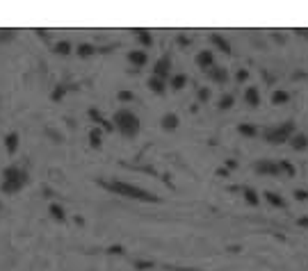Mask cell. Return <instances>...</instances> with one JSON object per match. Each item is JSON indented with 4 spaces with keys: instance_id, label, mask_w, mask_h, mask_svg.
Returning a JSON list of instances; mask_svg holds the SVG:
<instances>
[{
    "instance_id": "cell-1",
    "label": "cell",
    "mask_w": 308,
    "mask_h": 271,
    "mask_svg": "<svg viewBox=\"0 0 308 271\" xmlns=\"http://www.w3.org/2000/svg\"><path fill=\"white\" fill-rule=\"evenodd\" d=\"M108 191H114L119 196H126V198H133V201H142V203H160L155 194L151 191L142 189V187H135V184H128V182H121V180H114V182H101Z\"/></svg>"
},
{
    "instance_id": "cell-2",
    "label": "cell",
    "mask_w": 308,
    "mask_h": 271,
    "mask_svg": "<svg viewBox=\"0 0 308 271\" xmlns=\"http://www.w3.org/2000/svg\"><path fill=\"white\" fill-rule=\"evenodd\" d=\"M27 184V174L23 171L21 167H7L2 171V194L11 196V194H18Z\"/></svg>"
},
{
    "instance_id": "cell-3",
    "label": "cell",
    "mask_w": 308,
    "mask_h": 271,
    "mask_svg": "<svg viewBox=\"0 0 308 271\" xmlns=\"http://www.w3.org/2000/svg\"><path fill=\"white\" fill-rule=\"evenodd\" d=\"M114 128L121 132L124 137H137L140 135V119H137V114H133L130 109H117L114 112Z\"/></svg>"
},
{
    "instance_id": "cell-4",
    "label": "cell",
    "mask_w": 308,
    "mask_h": 271,
    "mask_svg": "<svg viewBox=\"0 0 308 271\" xmlns=\"http://www.w3.org/2000/svg\"><path fill=\"white\" fill-rule=\"evenodd\" d=\"M292 132H295V123H292V121H286V123L276 125V128H267L265 139L270 141V144H274V146H279L283 141H290Z\"/></svg>"
},
{
    "instance_id": "cell-5",
    "label": "cell",
    "mask_w": 308,
    "mask_h": 271,
    "mask_svg": "<svg viewBox=\"0 0 308 271\" xmlns=\"http://www.w3.org/2000/svg\"><path fill=\"white\" fill-rule=\"evenodd\" d=\"M169 73H171V57H169V55H162V57L155 62V66H153V76L160 78V80H167Z\"/></svg>"
},
{
    "instance_id": "cell-6",
    "label": "cell",
    "mask_w": 308,
    "mask_h": 271,
    "mask_svg": "<svg viewBox=\"0 0 308 271\" xmlns=\"http://www.w3.org/2000/svg\"><path fill=\"white\" fill-rule=\"evenodd\" d=\"M256 174H265V176H279L281 174V169H279V164L270 162V160H258V162L254 164Z\"/></svg>"
},
{
    "instance_id": "cell-7",
    "label": "cell",
    "mask_w": 308,
    "mask_h": 271,
    "mask_svg": "<svg viewBox=\"0 0 308 271\" xmlns=\"http://www.w3.org/2000/svg\"><path fill=\"white\" fill-rule=\"evenodd\" d=\"M196 64L205 71L212 69V66H215V53H212V50H201V53L196 55Z\"/></svg>"
},
{
    "instance_id": "cell-8",
    "label": "cell",
    "mask_w": 308,
    "mask_h": 271,
    "mask_svg": "<svg viewBox=\"0 0 308 271\" xmlns=\"http://www.w3.org/2000/svg\"><path fill=\"white\" fill-rule=\"evenodd\" d=\"M208 76L212 78L215 82H219V85H226L228 82V71L224 69V66H212V69H208Z\"/></svg>"
},
{
    "instance_id": "cell-9",
    "label": "cell",
    "mask_w": 308,
    "mask_h": 271,
    "mask_svg": "<svg viewBox=\"0 0 308 271\" xmlns=\"http://www.w3.org/2000/svg\"><path fill=\"white\" fill-rule=\"evenodd\" d=\"M244 103L249 105V107H258L260 105V93L256 87H247V91H244Z\"/></svg>"
},
{
    "instance_id": "cell-10",
    "label": "cell",
    "mask_w": 308,
    "mask_h": 271,
    "mask_svg": "<svg viewBox=\"0 0 308 271\" xmlns=\"http://www.w3.org/2000/svg\"><path fill=\"white\" fill-rule=\"evenodd\" d=\"M290 146L295 148V151H306L308 148V137L304 135V132H297V135L290 137Z\"/></svg>"
},
{
    "instance_id": "cell-11",
    "label": "cell",
    "mask_w": 308,
    "mask_h": 271,
    "mask_svg": "<svg viewBox=\"0 0 308 271\" xmlns=\"http://www.w3.org/2000/svg\"><path fill=\"white\" fill-rule=\"evenodd\" d=\"M149 89H151L153 93H157V96H162V93L167 91V82L160 80V78H155V76H151L149 78Z\"/></svg>"
},
{
    "instance_id": "cell-12",
    "label": "cell",
    "mask_w": 308,
    "mask_h": 271,
    "mask_svg": "<svg viewBox=\"0 0 308 271\" xmlns=\"http://www.w3.org/2000/svg\"><path fill=\"white\" fill-rule=\"evenodd\" d=\"M160 123H162L164 130H176V128H178V123H180V119H178V114H164Z\"/></svg>"
},
{
    "instance_id": "cell-13",
    "label": "cell",
    "mask_w": 308,
    "mask_h": 271,
    "mask_svg": "<svg viewBox=\"0 0 308 271\" xmlns=\"http://www.w3.org/2000/svg\"><path fill=\"white\" fill-rule=\"evenodd\" d=\"M210 39H212V44H215L217 48L222 50L224 55H231V53H233V50H231V44H228V41H226V39L222 37V34H212Z\"/></svg>"
},
{
    "instance_id": "cell-14",
    "label": "cell",
    "mask_w": 308,
    "mask_h": 271,
    "mask_svg": "<svg viewBox=\"0 0 308 271\" xmlns=\"http://www.w3.org/2000/svg\"><path fill=\"white\" fill-rule=\"evenodd\" d=\"M128 62L135 66H144L146 64V53L144 50H130L128 53Z\"/></svg>"
},
{
    "instance_id": "cell-15",
    "label": "cell",
    "mask_w": 308,
    "mask_h": 271,
    "mask_svg": "<svg viewBox=\"0 0 308 271\" xmlns=\"http://www.w3.org/2000/svg\"><path fill=\"white\" fill-rule=\"evenodd\" d=\"M263 196H265V201L270 203V205H274V207H288V203L283 201V198L276 194V191H265Z\"/></svg>"
},
{
    "instance_id": "cell-16",
    "label": "cell",
    "mask_w": 308,
    "mask_h": 271,
    "mask_svg": "<svg viewBox=\"0 0 308 271\" xmlns=\"http://www.w3.org/2000/svg\"><path fill=\"white\" fill-rule=\"evenodd\" d=\"M5 148H7V153H9V155H14V153H16V148H18V135H16V132H9V135L5 137Z\"/></svg>"
},
{
    "instance_id": "cell-17",
    "label": "cell",
    "mask_w": 308,
    "mask_h": 271,
    "mask_svg": "<svg viewBox=\"0 0 308 271\" xmlns=\"http://www.w3.org/2000/svg\"><path fill=\"white\" fill-rule=\"evenodd\" d=\"M288 100H290L288 91H281V89H276V91L272 93V103H274V105H286Z\"/></svg>"
},
{
    "instance_id": "cell-18",
    "label": "cell",
    "mask_w": 308,
    "mask_h": 271,
    "mask_svg": "<svg viewBox=\"0 0 308 271\" xmlns=\"http://www.w3.org/2000/svg\"><path fill=\"white\" fill-rule=\"evenodd\" d=\"M238 132H240L242 137H256V135H258V130H256L251 123H240V125H238Z\"/></svg>"
},
{
    "instance_id": "cell-19",
    "label": "cell",
    "mask_w": 308,
    "mask_h": 271,
    "mask_svg": "<svg viewBox=\"0 0 308 271\" xmlns=\"http://www.w3.org/2000/svg\"><path fill=\"white\" fill-rule=\"evenodd\" d=\"M233 105H235V96H233V93H224V96L219 98V109H231Z\"/></svg>"
},
{
    "instance_id": "cell-20",
    "label": "cell",
    "mask_w": 308,
    "mask_h": 271,
    "mask_svg": "<svg viewBox=\"0 0 308 271\" xmlns=\"http://www.w3.org/2000/svg\"><path fill=\"white\" fill-rule=\"evenodd\" d=\"M242 194H244V201H247L249 205H258V203H260L258 194H256L254 189H242Z\"/></svg>"
},
{
    "instance_id": "cell-21",
    "label": "cell",
    "mask_w": 308,
    "mask_h": 271,
    "mask_svg": "<svg viewBox=\"0 0 308 271\" xmlns=\"http://www.w3.org/2000/svg\"><path fill=\"white\" fill-rule=\"evenodd\" d=\"M185 85H187V76H185V73H178V76L171 78V87L173 89H183Z\"/></svg>"
},
{
    "instance_id": "cell-22",
    "label": "cell",
    "mask_w": 308,
    "mask_h": 271,
    "mask_svg": "<svg viewBox=\"0 0 308 271\" xmlns=\"http://www.w3.org/2000/svg\"><path fill=\"white\" fill-rule=\"evenodd\" d=\"M279 169H281L283 174L290 176V178H295V167H292V164L288 162V160H281V162H279Z\"/></svg>"
},
{
    "instance_id": "cell-23",
    "label": "cell",
    "mask_w": 308,
    "mask_h": 271,
    "mask_svg": "<svg viewBox=\"0 0 308 271\" xmlns=\"http://www.w3.org/2000/svg\"><path fill=\"white\" fill-rule=\"evenodd\" d=\"M78 55H80V57H89V55H94V46H89V44L78 46Z\"/></svg>"
},
{
    "instance_id": "cell-24",
    "label": "cell",
    "mask_w": 308,
    "mask_h": 271,
    "mask_svg": "<svg viewBox=\"0 0 308 271\" xmlns=\"http://www.w3.org/2000/svg\"><path fill=\"white\" fill-rule=\"evenodd\" d=\"M199 100H201V103L210 100V89H208V87H201L199 89Z\"/></svg>"
},
{
    "instance_id": "cell-25",
    "label": "cell",
    "mask_w": 308,
    "mask_h": 271,
    "mask_svg": "<svg viewBox=\"0 0 308 271\" xmlns=\"http://www.w3.org/2000/svg\"><path fill=\"white\" fill-rule=\"evenodd\" d=\"M137 37H140V41L144 46H151V34L149 32H144V30H140V34H137Z\"/></svg>"
},
{
    "instance_id": "cell-26",
    "label": "cell",
    "mask_w": 308,
    "mask_h": 271,
    "mask_svg": "<svg viewBox=\"0 0 308 271\" xmlns=\"http://www.w3.org/2000/svg\"><path fill=\"white\" fill-rule=\"evenodd\" d=\"M235 78H238V82H247L249 80V71L247 69H240L238 73H235Z\"/></svg>"
},
{
    "instance_id": "cell-27",
    "label": "cell",
    "mask_w": 308,
    "mask_h": 271,
    "mask_svg": "<svg viewBox=\"0 0 308 271\" xmlns=\"http://www.w3.org/2000/svg\"><path fill=\"white\" fill-rule=\"evenodd\" d=\"M57 53H60V55H69L71 53V46L66 44V41H62V44H57Z\"/></svg>"
},
{
    "instance_id": "cell-28",
    "label": "cell",
    "mask_w": 308,
    "mask_h": 271,
    "mask_svg": "<svg viewBox=\"0 0 308 271\" xmlns=\"http://www.w3.org/2000/svg\"><path fill=\"white\" fill-rule=\"evenodd\" d=\"M295 198H297V201H308V191L297 189V191H295Z\"/></svg>"
},
{
    "instance_id": "cell-29",
    "label": "cell",
    "mask_w": 308,
    "mask_h": 271,
    "mask_svg": "<svg viewBox=\"0 0 308 271\" xmlns=\"http://www.w3.org/2000/svg\"><path fill=\"white\" fill-rule=\"evenodd\" d=\"M50 212H53V214H55V217H57V219H64V212H62V207L53 205V207H50Z\"/></svg>"
},
{
    "instance_id": "cell-30",
    "label": "cell",
    "mask_w": 308,
    "mask_h": 271,
    "mask_svg": "<svg viewBox=\"0 0 308 271\" xmlns=\"http://www.w3.org/2000/svg\"><path fill=\"white\" fill-rule=\"evenodd\" d=\"M119 100L128 103V100H133V93H130V91H121V93H119Z\"/></svg>"
},
{
    "instance_id": "cell-31",
    "label": "cell",
    "mask_w": 308,
    "mask_h": 271,
    "mask_svg": "<svg viewBox=\"0 0 308 271\" xmlns=\"http://www.w3.org/2000/svg\"><path fill=\"white\" fill-rule=\"evenodd\" d=\"M92 144H94V146H98V144H101V135H98V132H92Z\"/></svg>"
},
{
    "instance_id": "cell-32",
    "label": "cell",
    "mask_w": 308,
    "mask_h": 271,
    "mask_svg": "<svg viewBox=\"0 0 308 271\" xmlns=\"http://www.w3.org/2000/svg\"><path fill=\"white\" fill-rule=\"evenodd\" d=\"M299 226H304V228H308V217H302V219H299Z\"/></svg>"
},
{
    "instance_id": "cell-33",
    "label": "cell",
    "mask_w": 308,
    "mask_h": 271,
    "mask_svg": "<svg viewBox=\"0 0 308 271\" xmlns=\"http://www.w3.org/2000/svg\"><path fill=\"white\" fill-rule=\"evenodd\" d=\"M299 32H302V34H304V37H308V30H299Z\"/></svg>"
}]
</instances>
